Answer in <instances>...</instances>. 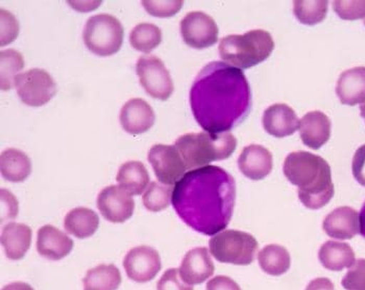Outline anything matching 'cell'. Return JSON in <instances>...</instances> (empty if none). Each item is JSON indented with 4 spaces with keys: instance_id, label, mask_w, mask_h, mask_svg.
<instances>
[{
    "instance_id": "6da1fadb",
    "label": "cell",
    "mask_w": 365,
    "mask_h": 290,
    "mask_svg": "<svg viewBox=\"0 0 365 290\" xmlns=\"http://www.w3.org/2000/svg\"><path fill=\"white\" fill-rule=\"evenodd\" d=\"M235 201V179L216 166L187 172L175 183L171 197L180 219L197 232L210 236L227 228Z\"/></svg>"
},
{
    "instance_id": "7a4b0ae2",
    "label": "cell",
    "mask_w": 365,
    "mask_h": 290,
    "mask_svg": "<svg viewBox=\"0 0 365 290\" xmlns=\"http://www.w3.org/2000/svg\"><path fill=\"white\" fill-rule=\"evenodd\" d=\"M190 107L207 132H227L247 119L252 92L242 70L211 62L200 70L190 90Z\"/></svg>"
},
{
    "instance_id": "3957f363",
    "label": "cell",
    "mask_w": 365,
    "mask_h": 290,
    "mask_svg": "<svg viewBox=\"0 0 365 290\" xmlns=\"http://www.w3.org/2000/svg\"><path fill=\"white\" fill-rule=\"evenodd\" d=\"M284 175L299 188V201L309 209H321L334 195V184L329 163L319 155L297 151L286 157Z\"/></svg>"
},
{
    "instance_id": "277c9868",
    "label": "cell",
    "mask_w": 365,
    "mask_h": 290,
    "mask_svg": "<svg viewBox=\"0 0 365 290\" xmlns=\"http://www.w3.org/2000/svg\"><path fill=\"white\" fill-rule=\"evenodd\" d=\"M187 170L206 166L212 161L229 159L237 147V139L230 132L186 134L175 141Z\"/></svg>"
},
{
    "instance_id": "5b68a950",
    "label": "cell",
    "mask_w": 365,
    "mask_h": 290,
    "mask_svg": "<svg viewBox=\"0 0 365 290\" xmlns=\"http://www.w3.org/2000/svg\"><path fill=\"white\" fill-rule=\"evenodd\" d=\"M274 42L263 29H255L243 35H230L220 42V55L225 64L238 69H249L264 62L272 55Z\"/></svg>"
},
{
    "instance_id": "8992f818",
    "label": "cell",
    "mask_w": 365,
    "mask_h": 290,
    "mask_svg": "<svg viewBox=\"0 0 365 290\" xmlns=\"http://www.w3.org/2000/svg\"><path fill=\"white\" fill-rule=\"evenodd\" d=\"M123 24L114 16H92L86 22L84 42L91 53L98 56H110L118 53L123 43Z\"/></svg>"
},
{
    "instance_id": "52a82bcc",
    "label": "cell",
    "mask_w": 365,
    "mask_h": 290,
    "mask_svg": "<svg viewBox=\"0 0 365 290\" xmlns=\"http://www.w3.org/2000/svg\"><path fill=\"white\" fill-rule=\"evenodd\" d=\"M211 255L217 262L234 265H249L256 257L258 242L250 233L239 230H224L209 242Z\"/></svg>"
},
{
    "instance_id": "ba28073f",
    "label": "cell",
    "mask_w": 365,
    "mask_h": 290,
    "mask_svg": "<svg viewBox=\"0 0 365 290\" xmlns=\"http://www.w3.org/2000/svg\"><path fill=\"white\" fill-rule=\"evenodd\" d=\"M15 87L22 102L31 107L46 104L56 94L55 80L43 69H31L19 74L16 77Z\"/></svg>"
},
{
    "instance_id": "9c48e42d",
    "label": "cell",
    "mask_w": 365,
    "mask_h": 290,
    "mask_svg": "<svg viewBox=\"0 0 365 290\" xmlns=\"http://www.w3.org/2000/svg\"><path fill=\"white\" fill-rule=\"evenodd\" d=\"M136 72L142 87L153 98L166 101L173 95L175 87L170 73L157 56H140L137 60Z\"/></svg>"
},
{
    "instance_id": "30bf717a",
    "label": "cell",
    "mask_w": 365,
    "mask_h": 290,
    "mask_svg": "<svg viewBox=\"0 0 365 290\" xmlns=\"http://www.w3.org/2000/svg\"><path fill=\"white\" fill-rule=\"evenodd\" d=\"M182 40L188 46L205 49L218 41L220 29L211 16L202 12H190L180 23Z\"/></svg>"
},
{
    "instance_id": "8fae6325",
    "label": "cell",
    "mask_w": 365,
    "mask_h": 290,
    "mask_svg": "<svg viewBox=\"0 0 365 290\" xmlns=\"http://www.w3.org/2000/svg\"><path fill=\"white\" fill-rule=\"evenodd\" d=\"M148 161L154 168L155 177L166 186H173L186 174L187 166L175 146H153L148 152Z\"/></svg>"
},
{
    "instance_id": "7c38bea8",
    "label": "cell",
    "mask_w": 365,
    "mask_h": 290,
    "mask_svg": "<svg viewBox=\"0 0 365 290\" xmlns=\"http://www.w3.org/2000/svg\"><path fill=\"white\" fill-rule=\"evenodd\" d=\"M123 267L128 278L134 282H150L161 271V257L152 247H136L128 252Z\"/></svg>"
},
{
    "instance_id": "4fadbf2b",
    "label": "cell",
    "mask_w": 365,
    "mask_h": 290,
    "mask_svg": "<svg viewBox=\"0 0 365 290\" xmlns=\"http://www.w3.org/2000/svg\"><path fill=\"white\" fill-rule=\"evenodd\" d=\"M96 203L103 219L114 224L128 221L135 210V201L132 195L117 186L103 188L99 193Z\"/></svg>"
},
{
    "instance_id": "5bb4252c",
    "label": "cell",
    "mask_w": 365,
    "mask_h": 290,
    "mask_svg": "<svg viewBox=\"0 0 365 290\" xmlns=\"http://www.w3.org/2000/svg\"><path fill=\"white\" fill-rule=\"evenodd\" d=\"M215 267L205 247L187 252L179 269L182 280L189 285L202 284L213 276Z\"/></svg>"
},
{
    "instance_id": "9a60e30c",
    "label": "cell",
    "mask_w": 365,
    "mask_h": 290,
    "mask_svg": "<svg viewBox=\"0 0 365 290\" xmlns=\"http://www.w3.org/2000/svg\"><path fill=\"white\" fill-rule=\"evenodd\" d=\"M119 119L128 134L138 136L154 126L155 114L153 107L143 99L133 98L123 105Z\"/></svg>"
},
{
    "instance_id": "2e32d148",
    "label": "cell",
    "mask_w": 365,
    "mask_h": 290,
    "mask_svg": "<svg viewBox=\"0 0 365 290\" xmlns=\"http://www.w3.org/2000/svg\"><path fill=\"white\" fill-rule=\"evenodd\" d=\"M323 230L335 240H351L360 233V215L349 206L334 209L324 218Z\"/></svg>"
},
{
    "instance_id": "e0dca14e",
    "label": "cell",
    "mask_w": 365,
    "mask_h": 290,
    "mask_svg": "<svg viewBox=\"0 0 365 290\" xmlns=\"http://www.w3.org/2000/svg\"><path fill=\"white\" fill-rule=\"evenodd\" d=\"M299 122L294 109L284 103L270 105L263 114L265 131L276 138L292 136L299 129Z\"/></svg>"
},
{
    "instance_id": "ac0fdd59",
    "label": "cell",
    "mask_w": 365,
    "mask_h": 290,
    "mask_svg": "<svg viewBox=\"0 0 365 290\" xmlns=\"http://www.w3.org/2000/svg\"><path fill=\"white\" fill-rule=\"evenodd\" d=\"M73 245V240L66 233L51 225H45L38 230L37 251L47 259H63L71 254Z\"/></svg>"
},
{
    "instance_id": "d6986e66",
    "label": "cell",
    "mask_w": 365,
    "mask_h": 290,
    "mask_svg": "<svg viewBox=\"0 0 365 290\" xmlns=\"http://www.w3.org/2000/svg\"><path fill=\"white\" fill-rule=\"evenodd\" d=\"M238 168L249 179H264L272 170V153L263 146H247L239 156Z\"/></svg>"
},
{
    "instance_id": "ffe728a7",
    "label": "cell",
    "mask_w": 365,
    "mask_h": 290,
    "mask_svg": "<svg viewBox=\"0 0 365 290\" xmlns=\"http://www.w3.org/2000/svg\"><path fill=\"white\" fill-rule=\"evenodd\" d=\"M299 130L304 145L317 150L330 139L331 121L323 112H310L302 119Z\"/></svg>"
},
{
    "instance_id": "44dd1931",
    "label": "cell",
    "mask_w": 365,
    "mask_h": 290,
    "mask_svg": "<svg viewBox=\"0 0 365 290\" xmlns=\"http://www.w3.org/2000/svg\"><path fill=\"white\" fill-rule=\"evenodd\" d=\"M336 94L342 104L365 103V67H355L340 74Z\"/></svg>"
},
{
    "instance_id": "7402d4cb",
    "label": "cell",
    "mask_w": 365,
    "mask_h": 290,
    "mask_svg": "<svg viewBox=\"0 0 365 290\" xmlns=\"http://www.w3.org/2000/svg\"><path fill=\"white\" fill-rule=\"evenodd\" d=\"M31 229L19 222H9L1 230V246L6 257L20 260L28 253L31 245Z\"/></svg>"
},
{
    "instance_id": "603a6c76",
    "label": "cell",
    "mask_w": 365,
    "mask_h": 290,
    "mask_svg": "<svg viewBox=\"0 0 365 290\" xmlns=\"http://www.w3.org/2000/svg\"><path fill=\"white\" fill-rule=\"evenodd\" d=\"M319 259L324 269L340 272L351 269L356 262V255L350 245L346 242L328 240L321 247Z\"/></svg>"
},
{
    "instance_id": "cb8c5ba5",
    "label": "cell",
    "mask_w": 365,
    "mask_h": 290,
    "mask_svg": "<svg viewBox=\"0 0 365 290\" xmlns=\"http://www.w3.org/2000/svg\"><path fill=\"white\" fill-rule=\"evenodd\" d=\"M0 171L2 177L10 182H24L31 173V159L21 150H4L0 156Z\"/></svg>"
},
{
    "instance_id": "d4e9b609",
    "label": "cell",
    "mask_w": 365,
    "mask_h": 290,
    "mask_svg": "<svg viewBox=\"0 0 365 290\" xmlns=\"http://www.w3.org/2000/svg\"><path fill=\"white\" fill-rule=\"evenodd\" d=\"M116 181L130 195H139L150 186V175L140 161H128L119 168Z\"/></svg>"
},
{
    "instance_id": "484cf974",
    "label": "cell",
    "mask_w": 365,
    "mask_h": 290,
    "mask_svg": "<svg viewBox=\"0 0 365 290\" xmlns=\"http://www.w3.org/2000/svg\"><path fill=\"white\" fill-rule=\"evenodd\" d=\"M98 213L86 208L72 209L64 220L65 230L81 240L93 235L98 230Z\"/></svg>"
},
{
    "instance_id": "4316f807",
    "label": "cell",
    "mask_w": 365,
    "mask_h": 290,
    "mask_svg": "<svg viewBox=\"0 0 365 290\" xmlns=\"http://www.w3.org/2000/svg\"><path fill=\"white\" fill-rule=\"evenodd\" d=\"M257 259L261 269L269 276L284 275L289 271L292 265L289 252L280 245H267L259 252Z\"/></svg>"
},
{
    "instance_id": "83f0119b",
    "label": "cell",
    "mask_w": 365,
    "mask_h": 290,
    "mask_svg": "<svg viewBox=\"0 0 365 290\" xmlns=\"http://www.w3.org/2000/svg\"><path fill=\"white\" fill-rule=\"evenodd\" d=\"M121 281L118 267L114 264H101L87 272L83 284L84 290H117Z\"/></svg>"
},
{
    "instance_id": "f1b7e54d",
    "label": "cell",
    "mask_w": 365,
    "mask_h": 290,
    "mask_svg": "<svg viewBox=\"0 0 365 290\" xmlns=\"http://www.w3.org/2000/svg\"><path fill=\"white\" fill-rule=\"evenodd\" d=\"M162 42V31L153 23H140L135 26L130 33V43L133 48L144 53H150Z\"/></svg>"
},
{
    "instance_id": "f546056e",
    "label": "cell",
    "mask_w": 365,
    "mask_h": 290,
    "mask_svg": "<svg viewBox=\"0 0 365 290\" xmlns=\"http://www.w3.org/2000/svg\"><path fill=\"white\" fill-rule=\"evenodd\" d=\"M24 68V60L21 53L15 49H6L0 53V74L1 90L10 91L15 85V80L19 72Z\"/></svg>"
},
{
    "instance_id": "4dcf8cb0",
    "label": "cell",
    "mask_w": 365,
    "mask_h": 290,
    "mask_svg": "<svg viewBox=\"0 0 365 290\" xmlns=\"http://www.w3.org/2000/svg\"><path fill=\"white\" fill-rule=\"evenodd\" d=\"M329 2L326 0L294 2V13L297 19L305 26H315L321 23L328 13Z\"/></svg>"
},
{
    "instance_id": "1f68e13d",
    "label": "cell",
    "mask_w": 365,
    "mask_h": 290,
    "mask_svg": "<svg viewBox=\"0 0 365 290\" xmlns=\"http://www.w3.org/2000/svg\"><path fill=\"white\" fill-rule=\"evenodd\" d=\"M173 190L170 186L161 182H150L142 198L143 205L152 213H159L168 208L171 203Z\"/></svg>"
},
{
    "instance_id": "d6a6232c",
    "label": "cell",
    "mask_w": 365,
    "mask_h": 290,
    "mask_svg": "<svg viewBox=\"0 0 365 290\" xmlns=\"http://www.w3.org/2000/svg\"><path fill=\"white\" fill-rule=\"evenodd\" d=\"M184 1L182 0H144L142 1V6L145 9L148 14L155 16L158 18L173 17L181 11Z\"/></svg>"
},
{
    "instance_id": "836d02e7",
    "label": "cell",
    "mask_w": 365,
    "mask_h": 290,
    "mask_svg": "<svg viewBox=\"0 0 365 290\" xmlns=\"http://www.w3.org/2000/svg\"><path fill=\"white\" fill-rule=\"evenodd\" d=\"M341 285L346 290H365V259L356 260L342 278Z\"/></svg>"
},
{
    "instance_id": "e575fe53",
    "label": "cell",
    "mask_w": 365,
    "mask_h": 290,
    "mask_svg": "<svg viewBox=\"0 0 365 290\" xmlns=\"http://www.w3.org/2000/svg\"><path fill=\"white\" fill-rule=\"evenodd\" d=\"M333 10L344 20L365 19L364 1H333Z\"/></svg>"
},
{
    "instance_id": "d590c367",
    "label": "cell",
    "mask_w": 365,
    "mask_h": 290,
    "mask_svg": "<svg viewBox=\"0 0 365 290\" xmlns=\"http://www.w3.org/2000/svg\"><path fill=\"white\" fill-rule=\"evenodd\" d=\"M1 46L10 44L14 41L19 35V23L14 15L11 14L8 11L1 9Z\"/></svg>"
},
{
    "instance_id": "8d00e7d4",
    "label": "cell",
    "mask_w": 365,
    "mask_h": 290,
    "mask_svg": "<svg viewBox=\"0 0 365 290\" xmlns=\"http://www.w3.org/2000/svg\"><path fill=\"white\" fill-rule=\"evenodd\" d=\"M157 290H195L192 285L182 280L179 269H169L160 279Z\"/></svg>"
},
{
    "instance_id": "74e56055",
    "label": "cell",
    "mask_w": 365,
    "mask_h": 290,
    "mask_svg": "<svg viewBox=\"0 0 365 290\" xmlns=\"http://www.w3.org/2000/svg\"><path fill=\"white\" fill-rule=\"evenodd\" d=\"M1 206L2 222L4 219H15L17 217L18 201L13 193L9 192L8 190H4V188L1 190Z\"/></svg>"
},
{
    "instance_id": "f35d334b",
    "label": "cell",
    "mask_w": 365,
    "mask_h": 290,
    "mask_svg": "<svg viewBox=\"0 0 365 290\" xmlns=\"http://www.w3.org/2000/svg\"><path fill=\"white\" fill-rule=\"evenodd\" d=\"M351 171L355 179L365 186V145L361 146L354 155Z\"/></svg>"
},
{
    "instance_id": "ab89813d",
    "label": "cell",
    "mask_w": 365,
    "mask_h": 290,
    "mask_svg": "<svg viewBox=\"0 0 365 290\" xmlns=\"http://www.w3.org/2000/svg\"><path fill=\"white\" fill-rule=\"evenodd\" d=\"M206 290H241V289L230 276H217L207 283Z\"/></svg>"
},
{
    "instance_id": "60d3db41",
    "label": "cell",
    "mask_w": 365,
    "mask_h": 290,
    "mask_svg": "<svg viewBox=\"0 0 365 290\" xmlns=\"http://www.w3.org/2000/svg\"><path fill=\"white\" fill-rule=\"evenodd\" d=\"M305 290H336L332 281L328 278H315L308 283Z\"/></svg>"
},
{
    "instance_id": "b9f144b4",
    "label": "cell",
    "mask_w": 365,
    "mask_h": 290,
    "mask_svg": "<svg viewBox=\"0 0 365 290\" xmlns=\"http://www.w3.org/2000/svg\"><path fill=\"white\" fill-rule=\"evenodd\" d=\"M1 290H35L28 283L14 282L2 287Z\"/></svg>"
},
{
    "instance_id": "7bdbcfd3",
    "label": "cell",
    "mask_w": 365,
    "mask_h": 290,
    "mask_svg": "<svg viewBox=\"0 0 365 290\" xmlns=\"http://www.w3.org/2000/svg\"><path fill=\"white\" fill-rule=\"evenodd\" d=\"M360 235L365 238V202L360 211Z\"/></svg>"
},
{
    "instance_id": "ee69618b",
    "label": "cell",
    "mask_w": 365,
    "mask_h": 290,
    "mask_svg": "<svg viewBox=\"0 0 365 290\" xmlns=\"http://www.w3.org/2000/svg\"><path fill=\"white\" fill-rule=\"evenodd\" d=\"M360 112H361L362 118L365 119V103L360 107Z\"/></svg>"
},
{
    "instance_id": "f6af8a7d",
    "label": "cell",
    "mask_w": 365,
    "mask_h": 290,
    "mask_svg": "<svg viewBox=\"0 0 365 290\" xmlns=\"http://www.w3.org/2000/svg\"><path fill=\"white\" fill-rule=\"evenodd\" d=\"M364 24H365V19H364Z\"/></svg>"
}]
</instances>
